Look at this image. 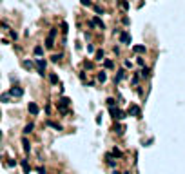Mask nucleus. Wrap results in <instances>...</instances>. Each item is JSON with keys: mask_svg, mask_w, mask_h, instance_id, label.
<instances>
[{"mask_svg": "<svg viewBox=\"0 0 185 174\" xmlns=\"http://www.w3.org/2000/svg\"><path fill=\"white\" fill-rule=\"evenodd\" d=\"M55 36H56V29L53 27V29L49 31V35H47V40H45V47H47V49H53V47H55Z\"/></svg>", "mask_w": 185, "mask_h": 174, "instance_id": "f257e3e1", "label": "nucleus"}, {"mask_svg": "<svg viewBox=\"0 0 185 174\" xmlns=\"http://www.w3.org/2000/svg\"><path fill=\"white\" fill-rule=\"evenodd\" d=\"M109 111H111V116L114 118V120H123V118H125V112H123V111H120V109H118V107H114V105H112Z\"/></svg>", "mask_w": 185, "mask_h": 174, "instance_id": "f03ea898", "label": "nucleus"}, {"mask_svg": "<svg viewBox=\"0 0 185 174\" xmlns=\"http://www.w3.org/2000/svg\"><path fill=\"white\" fill-rule=\"evenodd\" d=\"M127 114H129V116H134V118H142V111H140L138 105H131V107L127 109Z\"/></svg>", "mask_w": 185, "mask_h": 174, "instance_id": "7ed1b4c3", "label": "nucleus"}, {"mask_svg": "<svg viewBox=\"0 0 185 174\" xmlns=\"http://www.w3.org/2000/svg\"><path fill=\"white\" fill-rule=\"evenodd\" d=\"M69 104H71L69 98H60V102H58V111H60V112H67V105Z\"/></svg>", "mask_w": 185, "mask_h": 174, "instance_id": "20e7f679", "label": "nucleus"}, {"mask_svg": "<svg viewBox=\"0 0 185 174\" xmlns=\"http://www.w3.org/2000/svg\"><path fill=\"white\" fill-rule=\"evenodd\" d=\"M35 64H37L38 74H42V76H44V74H45V65H47V64H45V60H42V58H37V62H35Z\"/></svg>", "mask_w": 185, "mask_h": 174, "instance_id": "39448f33", "label": "nucleus"}, {"mask_svg": "<svg viewBox=\"0 0 185 174\" xmlns=\"http://www.w3.org/2000/svg\"><path fill=\"white\" fill-rule=\"evenodd\" d=\"M120 42L125 44V45H131V35H129L127 31H122V33H120Z\"/></svg>", "mask_w": 185, "mask_h": 174, "instance_id": "423d86ee", "label": "nucleus"}, {"mask_svg": "<svg viewBox=\"0 0 185 174\" xmlns=\"http://www.w3.org/2000/svg\"><path fill=\"white\" fill-rule=\"evenodd\" d=\"M27 111H29V112H31L33 116H37L38 112H40V107H38V105L35 104V102H29V105H27Z\"/></svg>", "mask_w": 185, "mask_h": 174, "instance_id": "0eeeda50", "label": "nucleus"}, {"mask_svg": "<svg viewBox=\"0 0 185 174\" xmlns=\"http://www.w3.org/2000/svg\"><path fill=\"white\" fill-rule=\"evenodd\" d=\"M89 26H91V27H100V29H104V27H105V26H104V22H102L100 18H96V16L89 22Z\"/></svg>", "mask_w": 185, "mask_h": 174, "instance_id": "6e6552de", "label": "nucleus"}, {"mask_svg": "<svg viewBox=\"0 0 185 174\" xmlns=\"http://www.w3.org/2000/svg\"><path fill=\"white\" fill-rule=\"evenodd\" d=\"M9 94H11V96H16V98H20V96L24 94V89H22V87H13V89L9 91Z\"/></svg>", "mask_w": 185, "mask_h": 174, "instance_id": "1a4fd4ad", "label": "nucleus"}, {"mask_svg": "<svg viewBox=\"0 0 185 174\" xmlns=\"http://www.w3.org/2000/svg\"><path fill=\"white\" fill-rule=\"evenodd\" d=\"M133 51H134L136 55H144L147 49H145V45H133Z\"/></svg>", "mask_w": 185, "mask_h": 174, "instance_id": "9d476101", "label": "nucleus"}, {"mask_svg": "<svg viewBox=\"0 0 185 174\" xmlns=\"http://www.w3.org/2000/svg\"><path fill=\"white\" fill-rule=\"evenodd\" d=\"M22 147H24V152H26V154H29L31 147H29V141H27V138H26V136L22 138Z\"/></svg>", "mask_w": 185, "mask_h": 174, "instance_id": "9b49d317", "label": "nucleus"}, {"mask_svg": "<svg viewBox=\"0 0 185 174\" xmlns=\"http://www.w3.org/2000/svg\"><path fill=\"white\" fill-rule=\"evenodd\" d=\"M96 80H98V82H102V83H104V82H105V80H107V73H105V71H100V73H98V74H96Z\"/></svg>", "mask_w": 185, "mask_h": 174, "instance_id": "f8f14e48", "label": "nucleus"}, {"mask_svg": "<svg viewBox=\"0 0 185 174\" xmlns=\"http://www.w3.org/2000/svg\"><path fill=\"white\" fill-rule=\"evenodd\" d=\"M9 100H11V94L9 93H2L0 94V102L2 104H9Z\"/></svg>", "mask_w": 185, "mask_h": 174, "instance_id": "ddd939ff", "label": "nucleus"}, {"mask_svg": "<svg viewBox=\"0 0 185 174\" xmlns=\"http://www.w3.org/2000/svg\"><path fill=\"white\" fill-rule=\"evenodd\" d=\"M123 76H125V71H123V69H120V71H118V74L114 76V83H120V80H122Z\"/></svg>", "mask_w": 185, "mask_h": 174, "instance_id": "4468645a", "label": "nucleus"}, {"mask_svg": "<svg viewBox=\"0 0 185 174\" xmlns=\"http://www.w3.org/2000/svg\"><path fill=\"white\" fill-rule=\"evenodd\" d=\"M47 125H49V127H53V129H56V131H62V125H60V123H56V122H51V120H49V122H47Z\"/></svg>", "mask_w": 185, "mask_h": 174, "instance_id": "2eb2a0df", "label": "nucleus"}, {"mask_svg": "<svg viewBox=\"0 0 185 174\" xmlns=\"http://www.w3.org/2000/svg\"><path fill=\"white\" fill-rule=\"evenodd\" d=\"M140 74H142V78H149V76H151V69H149V67H144V69L140 71Z\"/></svg>", "mask_w": 185, "mask_h": 174, "instance_id": "dca6fc26", "label": "nucleus"}, {"mask_svg": "<svg viewBox=\"0 0 185 174\" xmlns=\"http://www.w3.org/2000/svg\"><path fill=\"white\" fill-rule=\"evenodd\" d=\"M22 67H24V69H33V62H29V60H24V62H22Z\"/></svg>", "mask_w": 185, "mask_h": 174, "instance_id": "f3484780", "label": "nucleus"}, {"mask_svg": "<svg viewBox=\"0 0 185 174\" xmlns=\"http://www.w3.org/2000/svg\"><path fill=\"white\" fill-rule=\"evenodd\" d=\"M112 131H114V133H118V134H122V133H123V127H122L120 123H114V127H112Z\"/></svg>", "mask_w": 185, "mask_h": 174, "instance_id": "a211bd4d", "label": "nucleus"}, {"mask_svg": "<svg viewBox=\"0 0 185 174\" xmlns=\"http://www.w3.org/2000/svg\"><path fill=\"white\" fill-rule=\"evenodd\" d=\"M33 129H35V125H33V123H27V125L24 127V134H29Z\"/></svg>", "mask_w": 185, "mask_h": 174, "instance_id": "6ab92c4d", "label": "nucleus"}, {"mask_svg": "<svg viewBox=\"0 0 185 174\" xmlns=\"http://www.w3.org/2000/svg\"><path fill=\"white\" fill-rule=\"evenodd\" d=\"M111 154H112V156H114V158H122V151H118L116 147L112 149V152H111Z\"/></svg>", "mask_w": 185, "mask_h": 174, "instance_id": "aec40b11", "label": "nucleus"}, {"mask_svg": "<svg viewBox=\"0 0 185 174\" xmlns=\"http://www.w3.org/2000/svg\"><path fill=\"white\" fill-rule=\"evenodd\" d=\"M49 82H51L53 85H55V83H58V76H56V74H51V76H49Z\"/></svg>", "mask_w": 185, "mask_h": 174, "instance_id": "412c9836", "label": "nucleus"}, {"mask_svg": "<svg viewBox=\"0 0 185 174\" xmlns=\"http://www.w3.org/2000/svg\"><path fill=\"white\" fill-rule=\"evenodd\" d=\"M22 167H24L26 174H29V165H27V160H22Z\"/></svg>", "mask_w": 185, "mask_h": 174, "instance_id": "4be33fe9", "label": "nucleus"}, {"mask_svg": "<svg viewBox=\"0 0 185 174\" xmlns=\"http://www.w3.org/2000/svg\"><path fill=\"white\" fill-rule=\"evenodd\" d=\"M96 60H104V51H102V49L96 51Z\"/></svg>", "mask_w": 185, "mask_h": 174, "instance_id": "5701e85b", "label": "nucleus"}, {"mask_svg": "<svg viewBox=\"0 0 185 174\" xmlns=\"http://www.w3.org/2000/svg\"><path fill=\"white\" fill-rule=\"evenodd\" d=\"M42 53H44V49H42L40 45H37V47H35V55H37V56H40Z\"/></svg>", "mask_w": 185, "mask_h": 174, "instance_id": "b1692460", "label": "nucleus"}, {"mask_svg": "<svg viewBox=\"0 0 185 174\" xmlns=\"http://www.w3.org/2000/svg\"><path fill=\"white\" fill-rule=\"evenodd\" d=\"M104 65H105L107 69H111V67H114V64H112L111 60H105V62H104Z\"/></svg>", "mask_w": 185, "mask_h": 174, "instance_id": "393cba45", "label": "nucleus"}, {"mask_svg": "<svg viewBox=\"0 0 185 174\" xmlns=\"http://www.w3.org/2000/svg\"><path fill=\"white\" fill-rule=\"evenodd\" d=\"M120 7H122V9H129V4H127L125 0H122V2H120Z\"/></svg>", "mask_w": 185, "mask_h": 174, "instance_id": "a878e982", "label": "nucleus"}, {"mask_svg": "<svg viewBox=\"0 0 185 174\" xmlns=\"http://www.w3.org/2000/svg\"><path fill=\"white\" fill-rule=\"evenodd\" d=\"M94 11H96V15H104V9L100 5H94Z\"/></svg>", "mask_w": 185, "mask_h": 174, "instance_id": "bb28decb", "label": "nucleus"}, {"mask_svg": "<svg viewBox=\"0 0 185 174\" xmlns=\"http://www.w3.org/2000/svg\"><path fill=\"white\" fill-rule=\"evenodd\" d=\"M62 31H64V33H67V31H69V26H67V22H62Z\"/></svg>", "mask_w": 185, "mask_h": 174, "instance_id": "cd10ccee", "label": "nucleus"}, {"mask_svg": "<svg viewBox=\"0 0 185 174\" xmlns=\"http://www.w3.org/2000/svg\"><path fill=\"white\" fill-rule=\"evenodd\" d=\"M60 58H62V55H53V56H51V62H58Z\"/></svg>", "mask_w": 185, "mask_h": 174, "instance_id": "c85d7f7f", "label": "nucleus"}, {"mask_svg": "<svg viewBox=\"0 0 185 174\" xmlns=\"http://www.w3.org/2000/svg\"><path fill=\"white\" fill-rule=\"evenodd\" d=\"M107 105H109V107L116 105V100H114V98H107Z\"/></svg>", "mask_w": 185, "mask_h": 174, "instance_id": "c756f323", "label": "nucleus"}, {"mask_svg": "<svg viewBox=\"0 0 185 174\" xmlns=\"http://www.w3.org/2000/svg\"><path fill=\"white\" fill-rule=\"evenodd\" d=\"M82 5H91V0H80Z\"/></svg>", "mask_w": 185, "mask_h": 174, "instance_id": "7c9ffc66", "label": "nucleus"}, {"mask_svg": "<svg viewBox=\"0 0 185 174\" xmlns=\"http://www.w3.org/2000/svg\"><path fill=\"white\" fill-rule=\"evenodd\" d=\"M138 80H140V78L134 74V76H133V85H136V83H138Z\"/></svg>", "mask_w": 185, "mask_h": 174, "instance_id": "2f4dec72", "label": "nucleus"}, {"mask_svg": "<svg viewBox=\"0 0 185 174\" xmlns=\"http://www.w3.org/2000/svg\"><path fill=\"white\" fill-rule=\"evenodd\" d=\"M87 53H94V47L93 45H87Z\"/></svg>", "mask_w": 185, "mask_h": 174, "instance_id": "473e14b6", "label": "nucleus"}, {"mask_svg": "<svg viewBox=\"0 0 185 174\" xmlns=\"http://www.w3.org/2000/svg\"><path fill=\"white\" fill-rule=\"evenodd\" d=\"M136 62H138V65H142V67H144V58H136Z\"/></svg>", "mask_w": 185, "mask_h": 174, "instance_id": "72a5a7b5", "label": "nucleus"}, {"mask_svg": "<svg viewBox=\"0 0 185 174\" xmlns=\"http://www.w3.org/2000/svg\"><path fill=\"white\" fill-rule=\"evenodd\" d=\"M7 165H9V167H15V165H16V161H13V160H9V161H7Z\"/></svg>", "mask_w": 185, "mask_h": 174, "instance_id": "f704fd0d", "label": "nucleus"}, {"mask_svg": "<svg viewBox=\"0 0 185 174\" xmlns=\"http://www.w3.org/2000/svg\"><path fill=\"white\" fill-rule=\"evenodd\" d=\"M37 171H38V174H45V169H42V167H38Z\"/></svg>", "mask_w": 185, "mask_h": 174, "instance_id": "c9c22d12", "label": "nucleus"}, {"mask_svg": "<svg viewBox=\"0 0 185 174\" xmlns=\"http://www.w3.org/2000/svg\"><path fill=\"white\" fill-rule=\"evenodd\" d=\"M112 174H122V172H118V171H114V172H112Z\"/></svg>", "mask_w": 185, "mask_h": 174, "instance_id": "e433bc0d", "label": "nucleus"}, {"mask_svg": "<svg viewBox=\"0 0 185 174\" xmlns=\"http://www.w3.org/2000/svg\"><path fill=\"white\" fill-rule=\"evenodd\" d=\"M0 138H2V131H0Z\"/></svg>", "mask_w": 185, "mask_h": 174, "instance_id": "4c0bfd02", "label": "nucleus"}, {"mask_svg": "<svg viewBox=\"0 0 185 174\" xmlns=\"http://www.w3.org/2000/svg\"><path fill=\"white\" fill-rule=\"evenodd\" d=\"M123 174H131V172H123Z\"/></svg>", "mask_w": 185, "mask_h": 174, "instance_id": "58836bf2", "label": "nucleus"}]
</instances>
